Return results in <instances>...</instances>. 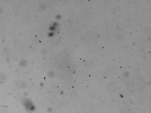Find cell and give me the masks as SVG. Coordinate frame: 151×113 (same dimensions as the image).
Listing matches in <instances>:
<instances>
[{"mask_svg":"<svg viewBox=\"0 0 151 113\" xmlns=\"http://www.w3.org/2000/svg\"><path fill=\"white\" fill-rule=\"evenodd\" d=\"M2 9H1L0 7V13L1 12H2Z\"/></svg>","mask_w":151,"mask_h":113,"instance_id":"cell-1","label":"cell"}]
</instances>
